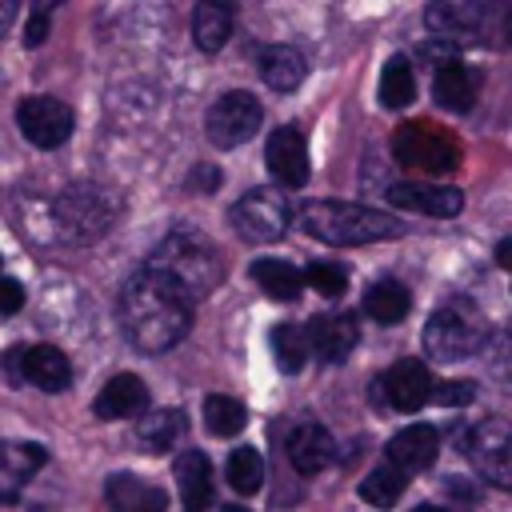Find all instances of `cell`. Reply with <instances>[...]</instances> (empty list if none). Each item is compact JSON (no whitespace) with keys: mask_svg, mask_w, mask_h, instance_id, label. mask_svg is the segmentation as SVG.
Segmentation results:
<instances>
[{"mask_svg":"<svg viewBox=\"0 0 512 512\" xmlns=\"http://www.w3.org/2000/svg\"><path fill=\"white\" fill-rule=\"evenodd\" d=\"M192 308L196 304L152 268L132 272L116 300L120 328L140 352H168L172 344H180L192 328Z\"/></svg>","mask_w":512,"mask_h":512,"instance_id":"6da1fadb","label":"cell"},{"mask_svg":"<svg viewBox=\"0 0 512 512\" xmlns=\"http://www.w3.org/2000/svg\"><path fill=\"white\" fill-rule=\"evenodd\" d=\"M144 268H152L164 280H172L192 304H200L224 280V264H220L216 244L204 232H196V228H172L152 248V256L144 260Z\"/></svg>","mask_w":512,"mask_h":512,"instance_id":"7a4b0ae2","label":"cell"},{"mask_svg":"<svg viewBox=\"0 0 512 512\" xmlns=\"http://www.w3.org/2000/svg\"><path fill=\"white\" fill-rule=\"evenodd\" d=\"M300 224L308 236L348 248V244H372V240H396L404 224L388 212L364 208V204H344V200H308L300 208Z\"/></svg>","mask_w":512,"mask_h":512,"instance_id":"3957f363","label":"cell"},{"mask_svg":"<svg viewBox=\"0 0 512 512\" xmlns=\"http://www.w3.org/2000/svg\"><path fill=\"white\" fill-rule=\"evenodd\" d=\"M488 336H492V328L472 300H448L424 324V352L440 364H452V360L484 352Z\"/></svg>","mask_w":512,"mask_h":512,"instance_id":"277c9868","label":"cell"},{"mask_svg":"<svg viewBox=\"0 0 512 512\" xmlns=\"http://www.w3.org/2000/svg\"><path fill=\"white\" fill-rule=\"evenodd\" d=\"M52 216L68 244H92L112 228L116 200L100 184H72L52 200Z\"/></svg>","mask_w":512,"mask_h":512,"instance_id":"5b68a950","label":"cell"},{"mask_svg":"<svg viewBox=\"0 0 512 512\" xmlns=\"http://www.w3.org/2000/svg\"><path fill=\"white\" fill-rule=\"evenodd\" d=\"M392 156L404 168H416L424 176H448L460 164V144L448 128H440L432 120H408L392 136Z\"/></svg>","mask_w":512,"mask_h":512,"instance_id":"8992f818","label":"cell"},{"mask_svg":"<svg viewBox=\"0 0 512 512\" xmlns=\"http://www.w3.org/2000/svg\"><path fill=\"white\" fill-rule=\"evenodd\" d=\"M460 452L472 460V468L496 484V488H512V424L504 420H480L472 428H464L456 436Z\"/></svg>","mask_w":512,"mask_h":512,"instance_id":"52a82bcc","label":"cell"},{"mask_svg":"<svg viewBox=\"0 0 512 512\" xmlns=\"http://www.w3.org/2000/svg\"><path fill=\"white\" fill-rule=\"evenodd\" d=\"M228 220H232V228H236L248 244H272V240H280V236L288 232L292 212H288V200H284L280 192H272V188H252L248 196H240V200L228 208Z\"/></svg>","mask_w":512,"mask_h":512,"instance_id":"ba28073f","label":"cell"},{"mask_svg":"<svg viewBox=\"0 0 512 512\" xmlns=\"http://www.w3.org/2000/svg\"><path fill=\"white\" fill-rule=\"evenodd\" d=\"M260 120H264V112H260V100L252 92H224L208 108L204 132H208V140L216 148H236V144H244V140L256 136Z\"/></svg>","mask_w":512,"mask_h":512,"instance_id":"9c48e42d","label":"cell"},{"mask_svg":"<svg viewBox=\"0 0 512 512\" xmlns=\"http://www.w3.org/2000/svg\"><path fill=\"white\" fill-rule=\"evenodd\" d=\"M16 124L28 144L36 148H60L72 136V108L56 96H24L16 104Z\"/></svg>","mask_w":512,"mask_h":512,"instance_id":"30bf717a","label":"cell"},{"mask_svg":"<svg viewBox=\"0 0 512 512\" xmlns=\"http://www.w3.org/2000/svg\"><path fill=\"white\" fill-rule=\"evenodd\" d=\"M12 372L24 376L28 384H36L40 392H64L72 384V364L68 356L56 348V344H28V348H16L8 356Z\"/></svg>","mask_w":512,"mask_h":512,"instance_id":"8fae6325","label":"cell"},{"mask_svg":"<svg viewBox=\"0 0 512 512\" xmlns=\"http://www.w3.org/2000/svg\"><path fill=\"white\" fill-rule=\"evenodd\" d=\"M264 164L284 188H304V180H308V140H304V132L292 128V124L272 128V136L264 144Z\"/></svg>","mask_w":512,"mask_h":512,"instance_id":"7c38bea8","label":"cell"},{"mask_svg":"<svg viewBox=\"0 0 512 512\" xmlns=\"http://www.w3.org/2000/svg\"><path fill=\"white\" fill-rule=\"evenodd\" d=\"M432 388H436V380H432V372L420 364V360H396L384 376H380V392H384V400L396 408V412H416V408H424L428 400H432Z\"/></svg>","mask_w":512,"mask_h":512,"instance_id":"4fadbf2b","label":"cell"},{"mask_svg":"<svg viewBox=\"0 0 512 512\" xmlns=\"http://www.w3.org/2000/svg\"><path fill=\"white\" fill-rule=\"evenodd\" d=\"M388 200L396 208L420 212V216H456L464 208V192L448 188V184H416V180H400L388 188Z\"/></svg>","mask_w":512,"mask_h":512,"instance_id":"5bb4252c","label":"cell"},{"mask_svg":"<svg viewBox=\"0 0 512 512\" xmlns=\"http://www.w3.org/2000/svg\"><path fill=\"white\" fill-rule=\"evenodd\" d=\"M308 348L316 352V360L340 364V360L356 348V320L344 316V312L312 316V324H308Z\"/></svg>","mask_w":512,"mask_h":512,"instance_id":"9a60e30c","label":"cell"},{"mask_svg":"<svg viewBox=\"0 0 512 512\" xmlns=\"http://www.w3.org/2000/svg\"><path fill=\"white\" fill-rule=\"evenodd\" d=\"M384 452H388V464L392 468H400V472H424L436 460V452H440V436H436L432 424H408V428H400L388 440Z\"/></svg>","mask_w":512,"mask_h":512,"instance_id":"2e32d148","label":"cell"},{"mask_svg":"<svg viewBox=\"0 0 512 512\" xmlns=\"http://www.w3.org/2000/svg\"><path fill=\"white\" fill-rule=\"evenodd\" d=\"M44 464H48V452L40 444L0 440V500H12Z\"/></svg>","mask_w":512,"mask_h":512,"instance_id":"e0dca14e","label":"cell"},{"mask_svg":"<svg viewBox=\"0 0 512 512\" xmlns=\"http://www.w3.org/2000/svg\"><path fill=\"white\" fill-rule=\"evenodd\" d=\"M332 456H336V444H332V436H328L324 424L304 420V424L292 428V436H288V460H292L296 472L316 476V472H324L332 464Z\"/></svg>","mask_w":512,"mask_h":512,"instance_id":"ac0fdd59","label":"cell"},{"mask_svg":"<svg viewBox=\"0 0 512 512\" xmlns=\"http://www.w3.org/2000/svg\"><path fill=\"white\" fill-rule=\"evenodd\" d=\"M144 404H148L144 380L132 376V372H120V376H112V380L96 392V404H92V408H96L100 420H124V416L144 412Z\"/></svg>","mask_w":512,"mask_h":512,"instance_id":"d6986e66","label":"cell"},{"mask_svg":"<svg viewBox=\"0 0 512 512\" xmlns=\"http://www.w3.org/2000/svg\"><path fill=\"white\" fill-rule=\"evenodd\" d=\"M236 24V0H200L192 12V40L200 52H220Z\"/></svg>","mask_w":512,"mask_h":512,"instance_id":"ffe728a7","label":"cell"},{"mask_svg":"<svg viewBox=\"0 0 512 512\" xmlns=\"http://www.w3.org/2000/svg\"><path fill=\"white\" fill-rule=\"evenodd\" d=\"M176 488L184 500V512H208L212 504V464L204 452L188 448L176 456Z\"/></svg>","mask_w":512,"mask_h":512,"instance_id":"44dd1931","label":"cell"},{"mask_svg":"<svg viewBox=\"0 0 512 512\" xmlns=\"http://www.w3.org/2000/svg\"><path fill=\"white\" fill-rule=\"evenodd\" d=\"M460 8V24L468 40H504L508 36V20H512V0H464Z\"/></svg>","mask_w":512,"mask_h":512,"instance_id":"7402d4cb","label":"cell"},{"mask_svg":"<svg viewBox=\"0 0 512 512\" xmlns=\"http://www.w3.org/2000/svg\"><path fill=\"white\" fill-rule=\"evenodd\" d=\"M476 72L460 60H444L432 76V92H436V104L448 108V112H468L472 100H476Z\"/></svg>","mask_w":512,"mask_h":512,"instance_id":"603a6c76","label":"cell"},{"mask_svg":"<svg viewBox=\"0 0 512 512\" xmlns=\"http://www.w3.org/2000/svg\"><path fill=\"white\" fill-rule=\"evenodd\" d=\"M108 504H112V512H164L168 508V500L156 484H144L128 472L108 476Z\"/></svg>","mask_w":512,"mask_h":512,"instance_id":"cb8c5ba5","label":"cell"},{"mask_svg":"<svg viewBox=\"0 0 512 512\" xmlns=\"http://www.w3.org/2000/svg\"><path fill=\"white\" fill-rule=\"evenodd\" d=\"M304 72H308L304 56L296 48H288V44H272V48L260 52V80L272 92H296L300 80H304Z\"/></svg>","mask_w":512,"mask_h":512,"instance_id":"d4e9b609","label":"cell"},{"mask_svg":"<svg viewBox=\"0 0 512 512\" xmlns=\"http://www.w3.org/2000/svg\"><path fill=\"white\" fill-rule=\"evenodd\" d=\"M180 436H184V412H180V408L144 412L140 424H136V444H140L144 452H168Z\"/></svg>","mask_w":512,"mask_h":512,"instance_id":"484cf974","label":"cell"},{"mask_svg":"<svg viewBox=\"0 0 512 512\" xmlns=\"http://www.w3.org/2000/svg\"><path fill=\"white\" fill-rule=\"evenodd\" d=\"M412 308V296L400 280H376L368 292H364V312L376 320V324H400Z\"/></svg>","mask_w":512,"mask_h":512,"instance_id":"4316f807","label":"cell"},{"mask_svg":"<svg viewBox=\"0 0 512 512\" xmlns=\"http://www.w3.org/2000/svg\"><path fill=\"white\" fill-rule=\"evenodd\" d=\"M252 280L272 296V300H296L304 288V272L292 268L288 260H256L252 264Z\"/></svg>","mask_w":512,"mask_h":512,"instance_id":"83f0119b","label":"cell"},{"mask_svg":"<svg viewBox=\"0 0 512 512\" xmlns=\"http://www.w3.org/2000/svg\"><path fill=\"white\" fill-rule=\"evenodd\" d=\"M308 328H300V324H276L272 328V356H276V364H280V372H300L304 368V360H308Z\"/></svg>","mask_w":512,"mask_h":512,"instance_id":"f1b7e54d","label":"cell"},{"mask_svg":"<svg viewBox=\"0 0 512 512\" xmlns=\"http://www.w3.org/2000/svg\"><path fill=\"white\" fill-rule=\"evenodd\" d=\"M412 96H416L412 64L404 56H392L380 72V104L384 108H404V104H412Z\"/></svg>","mask_w":512,"mask_h":512,"instance_id":"f546056e","label":"cell"},{"mask_svg":"<svg viewBox=\"0 0 512 512\" xmlns=\"http://www.w3.org/2000/svg\"><path fill=\"white\" fill-rule=\"evenodd\" d=\"M244 420H248V412H244V404H240L236 396L216 392V396L204 400V424H208L212 436L228 440V436H236V432L244 428Z\"/></svg>","mask_w":512,"mask_h":512,"instance_id":"4dcf8cb0","label":"cell"},{"mask_svg":"<svg viewBox=\"0 0 512 512\" xmlns=\"http://www.w3.org/2000/svg\"><path fill=\"white\" fill-rule=\"evenodd\" d=\"M228 484H232L240 496L260 492V484H264V460H260L256 448L240 444V448L228 452Z\"/></svg>","mask_w":512,"mask_h":512,"instance_id":"1f68e13d","label":"cell"},{"mask_svg":"<svg viewBox=\"0 0 512 512\" xmlns=\"http://www.w3.org/2000/svg\"><path fill=\"white\" fill-rule=\"evenodd\" d=\"M400 492H404V472L392 468V464H380L360 480V496L376 508H392L400 500Z\"/></svg>","mask_w":512,"mask_h":512,"instance_id":"d6a6232c","label":"cell"},{"mask_svg":"<svg viewBox=\"0 0 512 512\" xmlns=\"http://www.w3.org/2000/svg\"><path fill=\"white\" fill-rule=\"evenodd\" d=\"M304 280H308V288H316L320 296H344V288H348V272L336 264V260H316V264H308V272H304Z\"/></svg>","mask_w":512,"mask_h":512,"instance_id":"836d02e7","label":"cell"},{"mask_svg":"<svg viewBox=\"0 0 512 512\" xmlns=\"http://www.w3.org/2000/svg\"><path fill=\"white\" fill-rule=\"evenodd\" d=\"M484 352H488V368H492L496 376L512 380V320L488 336V348H484Z\"/></svg>","mask_w":512,"mask_h":512,"instance_id":"e575fe53","label":"cell"},{"mask_svg":"<svg viewBox=\"0 0 512 512\" xmlns=\"http://www.w3.org/2000/svg\"><path fill=\"white\" fill-rule=\"evenodd\" d=\"M432 400L444 404V408H460V404H472L476 400V384L472 380H444L432 388Z\"/></svg>","mask_w":512,"mask_h":512,"instance_id":"d590c367","label":"cell"},{"mask_svg":"<svg viewBox=\"0 0 512 512\" xmlns=\"http://www.w3.org/2000/svg\"><path fill=\"white\" fill-rule=\"evenodd\" d=\"M24 308V284L12 276H0V316H16Z\"/></svg>","mask_w":512,"mask_h":512,"instance_id":"8d00e7d4","label":"cell"},{"mask_svg":"<svg viewBox=\"0 0 512 512\" xmlns=\"http://www.w3.org/2000/svg\"><path fill=\"white\" fill-rule=\"evenodd\" d=\"M48 28H52V20H48L44 12H32V20H28V28H24V44H28V48L44 44V40H48Z\"/></svg>","mask_w":512,"mask_h":512,"instance_id":"74e56055","label":"cell"},{"mask_svg":"<svg viewBox=\"0 0 512 512\" xmlns=\"http://www.w3.org/2000/svg\"><path fill=\"white\" fill-rule=\"evenodd\" d=\"M16 12H20V0H0V36H4L8 28H12Z\"/></svg>","mask_w":512,"mask_h":512,"instance_id":"f35d334b","label":"cell"},{"mask_svg":"<svg viewBox=\"0 0 512 512\" xmlns=\"http://www.w3.org/2000/svg\"><path fill=\"white\" fill-rule=\"evenodd\" d=\"M496 264L500 268H512V240H500L496 244Z\"/></svg>","mask_w":512,"mask_h":512,"instance_id":"ab89813d","label":"cell"},{"mask_svg":"<svg viewBox=\"0 0 512 512\" xmlns=\"http://www.w3.org/2000/svg\"><path fill=\"white\" fill-rule=\"evenodd\" d=\"M56 4H60V0H32V12H44V16H48Z\"/></svg>","mask_w":512,"mask_h":512,"instance_id":"60d3db41","label":"cell"},{"mask_svg":"<svg viewBox=\"0 0 512 512\" xmlns=\"http://www.w3.org/2000/svg\"><path fill=\"white\" fill-rule=\"evenodd\" d=\"M412 512H444V508H436V504H420V508H412Z\"/></svg>","mask_w":512,"mask_h":512,"instance_id":"b9f144b4","label":"cell"},{"mask_svg":"<svg viewBox=\"0 0 512 512\" xmlns=\"http://www.w3.org/2000/svg\"><path fill=\"white\" fill-rule=\"evenodd\" d=\"M220 512H248V508H240V504H228V508H220Z\"/></svg>","mask_w":512,"mask_h":512,"instance_id":"7bdbcfd3","label":"cell"},{"mask_svg":"<svg viewBox=\"0 0 512 512\" xmlns=\"http://www.w3.org/2000/svg\"><path fill=\"white\" fill-rule=\"evenodd\" d=\"M504 40H508V44H512V20H508V36H504Z\"/></svg>","mask_w":512,"mask_h":512,"instance_id":"ee69618b","label":"cell"}]
</instances>
